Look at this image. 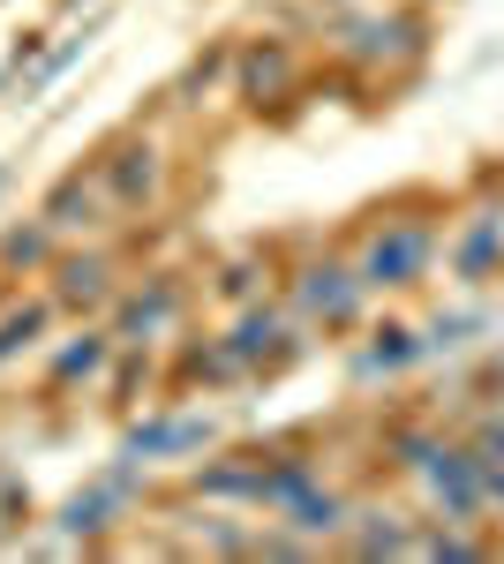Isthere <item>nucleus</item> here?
<instances>
[{
	"mask_svg": "<svg viewBox=\"0 0 504 564\" xmlns=\"http://www.w3.org/2000/svg\"><path fill=\"white\" fill-rule=\"evenodd\" d=\"M482 497H490V527H504V459H482Z\"/></svg>",
	"mask_w": 504,
	"mask_h": 564,
	"instance_id": "bb28decb",
	"label": "nucleus"
},
{
	"mask_svg": "<svg viewBox=\"0 0 504 564\" xmlns=\"http://www.w3.org/2000/svg\"><path fill=\"white\" fill-rule=\"evenodd\" d=\"M61 249H68V241H61L39 212H31V218H8V226H0V279H15V286H23V279H45Z\"/></svg>",
	"mask_w": 504,
	"mask_h": 564,
	"instance_id": "a211bd4d",
	"label": "nucleus"
},
{
	"mask_svg": "<svg viewBox=\"0 0 504 564\" xmlns=\"http://www.w3.org/2000/svg\"><path fill=\"white\" fill-rule=\"evenodd\" d=\"M218 339H226V354L242 361L249 384H271V377H287L301 354H309L317 332L287 308V294H256V302H242L226 324H218Z\"/></svg>",
	"mask_w": 504,
	"mask_h": 564,
	"instance_id": "39448f33",
	"label": "nucleus"
},
{
	"mask_svg": "<svg viewBox=\"0 0 504 564\" xmlns=\"http://www.w3.org/2000/svg\"><path fill=\"white\" fill-rule=\"evenodd\" d=\"M301 84V53L294 39H234V53H226V98L242 106V113H279L287 98H294Z\"/></svg>",
	"mask_w": 504,
	"mask_h": 564,
	"instance_id": "9b49d317",
	"label": "nucleus"
},
{
	"mask_svg": "<svg viewBox=\"0 0 504 564\" xmlns=\"http://www.w3.org/2000/svg\"><path fill=\"white\" fill-rule=\"evenodd\" d=\"M234 384H249V377H242V361L226 354L218 332H189L181 324L167 339V391H204L211 399V391H234Z\"/></svg>",
	"mask_w": 504,
	"mask_h": 564,
	"instance_id": "ddd939ff",
	"label": "nucleus"
},
{
	"mask_svg": "<svg viewBox=\"0 0 504 564\" xmlns=\"http://www.w3.org/2000/svg\"><path fill=\"white\" fill-rule=\"evenodd\" d=\"M136 391H167V347H121L106 369V406H136Z\"/></svg>",
	"mask_w": 504,
	"mask_h": 564,
	"instance_id": "aec40b11",
	"label": "nucleus"
},
{
	"mask_svg": "<svg viewBox=\"0 0 504 564\" xmlns=\"http://www.w3.org/2000/svg\"><path fill=\"white\" fill-rule=\"evenodd\" d=\"M189 271H143V279H128L114 308H106V324L121 332V347H167L173 332L189 324Z\"/></svg>",
	"mask_w": 504,
	"mask_h": 564,
	"instance_id": "1a4fd4ad",
	"label": "nucleus"
},
{
	"mask_svg": "<svg viewBox=\"0 0 504 564\" xmlns=\"http://www.w3.org/2000/svg\"><path fill=\"white\" fill-rule=\"evenodd\" d=\"M444 271H452V286H490V279H504V212L490 204V212H467L452 234H444Z\"/></svg>",
	"mask_w": 504,
	"mask_h": 564,
	"instance_id": "4468645a",
	"label": "nucleus"
},
{
	"mask_svg": "<svg viewBox=\"0 0 504 564\" xmlns=\"http://www.w3.org/2000/svg\"><path fill=\"white\" fill-rule=\"evenodd\" d=\"M444 257V218L421 212V204H399V212H377L362 234H354V263L369 279V294H415L421 279Z\"/></svg>",
	"mask_w": 504,
	"mask_h": 564,
	"instance_id": "7ed1b4c3",
	"label": "nucleus"
},
{
	"mask_svg": "<svg viewBox=\"0 0 504 564\" xmlns=\"http://www.w3.org/2000/svg\"><path fill=\"white\" fill-rule=\"evenodd\" d=\"M467 444H474L482 459H504V406H490V414H474V422H467Z\"/></svg>",
	"mask_w": 504,
	"mask_h": 564,
	"instance_id": "a878e982",
	"label": "nucleus"
},
{
	"mask_svg": "<svg viewBox=\"0 0 504 564\" xmlns=\"http://www.w3.org/2000/svg\"><path fill=\"white\" fill-rule=\"evenodd\" d=\"M211 444H218V414L211 406H143L114 452L143 459V467H189V459H204Z\"/></svg>",
	"mask_w": 504,
	"mask_h": 564,
	"instance_id": "9d476101",
	"label": "nucleus"
},
{
	"mask_svg": "<svg viewBox=\"0 0 504 564\" xmlns=\"http://www.w3.org/2000/svg\"><path fill=\"white\" fill-rule=\"evenodd\" d=\"M415 542H421V520L392 512V505H354V520L339 534L346 557H415Z\"/></svg>",
	"mask_w": 504,
	"mask_h": 564,
	"instance_id": "f3484780",
	"label": "nucleus"
},
{
	"mask_svg": "<svg viewBox=\"0 0 504 564\" xmlns=\"http://www.w3.org/2000/svg\"><path fill=\"white\" fill-rule=\"evenodd\" d=\"M90 39H98V23H84L76 39H61V45H45V61H39V68H31V98H39V90H53V84H61V76H68V68H76V61H84V53H90Z\"/></svg>",
	"mask_w": 504,
	"mask_h": 564,
	"instance_id": "5701e85b",
	"label": "nucleus"
},
{
	"mask_svg": "<svg viewBox=\"0 0 504 564\" xmlns=\"http://www.w3.org/2000/svg\"><path fill=\"white\" fill-rule=\"evenodd\" d=\"M15 527H31V489L0 467V542H15Z\"/></svg>",
	"mask_w": 504,
	"mask_h": 564,
	"instance_id": "393cba45",
	"label": "nucleus"
},
{
	"mask_svg": "<svg viewBox=\"0 0 504 564\" xmlns=\"http://www.w3.org/2000/svg\"><path fill=\"white\" fill-rule=\"evenodd\" d=\"M53 324H61V308H53V294H15V302H0V369L8 361H23V354H45V339H53Z\"/></svg>",
	"mask_w": 504,
	"mask_h": 564,
	"instance_id": "6ab92c4d",
	"label": "nucleus"
},
{
	"mask_svg": "<svg viewBox=\"0 0 504 564\" xmlns=\"http://www.w3.org/2000/svg\"><path fill=\"white\" fill-rule=\"evenodd\" d=\"M279 294H287V308H294L317 339L354 332V324L369 316V302H377L369 279H362V263H354V249H309L301 263L279 271Z\"/></svg>",
	"mask_w": 504,
	"mask_h": 564,
	"instance_id": "20e7f679",
	"label": "nucleus"
},
{
	"mask_svg": "<svg viewBox=\"0 0 504 564\" xmlns=\"http://www.w3.org/2000/svg\"><path fill=\"white\" fill-rule=\"evenodd\" d=\"M421 53V23L415 15H362L339 31V61L354 68H392V61H415Z\"/></svg>",
	"mask_w": 504,
	"mask_h": 564,
	"instance_id": "2eb2a0df",
	"label": "nucleus"
},
{
	"mask_svg": "<svg viewBox=\"0 0 504 564\" xmlns=\"http://www.w3.org/2000/svg\"><path fill=\"white\" fill-rule=\"evenodd\" d=\"M467 332H482V316H474V308H452V316L421 324V339H429V354H452V347H467Z\"/></svg>",
	"mask_w": 504,
	"mask_h": 564,
	"instance_id": "b1692460",
	"label": "nucleus"
},
{
	"mask_svg": "<svg viewBox=\"0 0 504 564\" xmlns=\"http://www.w3.org/2000/svg\"><path fill=\"white\" fill-rule=\"evenodd\" d=\"M61 316H106L114 294L128 286V263H121V241H68L53 271L39 279Z\"/></svg>",
	"mask_w": 504,
	"mask_h": 564,
	"instance_id": "0eeeda50",
	"label": "nucleus"
},
{
	"mask_svg": "<svg viewBox=\"0 0 504 564\" xmlns=\"http://www.w3.org/2000/svg\"><path fill=\"white\" fill-rule=\"evenodd\" d=\"M271 257H226L218 271H211V302H226V308H242L256 302V294H271Z\"/></svg>",
	"mask_w": 504,
	"mask_h": 564,
	"instance_id": "412c9836",
	"label": "nucleus"
},
{
	"mask_svg": "<svg viewBox=\"0 0 504 564\" xmlns=\"http://www.w3.org/2000/svg\"><path fill=\"white\" fill-rule=\"evenodd\" d=\"M31 212L61 234V241H121L128 226L121 212H114V196H106V181H98V166L90 159H76V166H61V174L45 181V196L31 204Z\"/></svg>",
	"mask_w": 504,
	"mask_h": 564,
	"instance_id": "6e6552de",
	"label": "nucleus"
},
{
	"mask_svg": "<svg viewBox=\"0 0 504 564\" xmlns=\"http://www.w3.org/2000/svg\"><path fill=\"white\" fill-rule=\"evenodd\" d=\"M0 196H8V166H0Z\"/></svg>",
	"mask_w": 504,
	"mask_h": 564,
	"instance_id": "c85d7f7f",
	"label": "nucleus"
},
{
	"mask_svg": "<svg viewBox=\"0 0 504 564\" xmlns=\"http://www.w3.org/2000/svg\"><path fill=\"white\" fill-rule=\"evenodd\" d=\"M151 475L159 467H143V459H128V452H114L98 475L84 481V489H68L61 505H53V534L76 550V557H98V550H114V534H121L136 512H143V497H151Z\"/></svg>",
	"mask_w": 504,
	"mask_h": 564,
	"instance_id": "f257e3e1",
	"label": "nucleus"
},
{
	"mask_svg": "<svg viewBox=\"0 0 504 564\" xmlns=\"http://www.w3.org/2000/svg\"><path fill=\"white\" fill-rule=\"evenodd\" d=\"M226 53H234V45H211V53H196V61L181 68V84L167 90V106H173V113H196L211 90L226 84Z\"/></svg>",
	"mask_w": 504,
	"mask_h": 564,
	"instance_id": "4be33fe9",
	"label": "nucleus"
},
{
	"mask_svg": "<svg viewBox=\"0 0 504 564\" xmlns=\"http://www.w3.org/2000/svg\"><path fill=\"white\" fill-rule=\"evenodd\" d=\"M429 361V339H421V324H399V316H384L362 332V347H354V384H377V377H407Z\"/></svg>",
	"mask_w": 504,
	"mask_h": 564,
	"instance_id": "dca6fc26",
	"label": "nucleus"
},
{
	"mask_svg": "<svg viewBox=\"0 0 504 564\" xmlns=\"http://www.w3.org/2000/svg\"><path fill=\"white\" fill-rule=\"evenodd\" d=\"M53 8H61V15H84V8H98V0H53Z\"/></svg>",
	"mask_w": 504,
	"mask_h": 564,
	"instance_id": "cd10ccee",
	"label": "nucleus"
},
{
	"mask_svg": "<svg viewBox=\"0 0 504 564\" xmlns=\"http://www.w3.org/2000/svg\"><path fill=\"white\" fill-rule=\"evenodd\" d=\"M90 166L106 181V196H114V212H121L128 234H143V226H159L173 204V143L159 129H143V121H128L121 135H106L98 151H90Z\"/></svg>",
	"mask_w": 504,
	"mask_h": 564,
	"instance_id": "f03ea898",
	"label": "nucleus"
},
{
	"mask_svg": "<svg viewBox=\"0 0 504 564\" xmlns=\"http://www.w3.org/2000/svg\"><path fill=\"white\" fill-rule=\"evenodd\" d=\"M121 354V332L106 316H68L61 339H45V361H39V391L45 399H98L106 391V369Z\"/></svg>",
	"mask_w": 504,
	"mask_h": 564,
	"instance_id": "423d86ee",
	"label": "nucleus"
},
{
	"mask_svg": "<svg viewBox=\"0 0 504 564\" xmlns=\"http://www.w3.org/2000/svg\"><path fill=\"white\" fill-rule=\"evenodd\" d=\"M181 489L196 505H226V512H256V489H264V452H218L181 467Z\"/></svg>",
	"mask_w": 504,
	"mask_h": 564,
	"instance_id": "f8f14e48",
	"label": "nucleus"
}]
</instances>
